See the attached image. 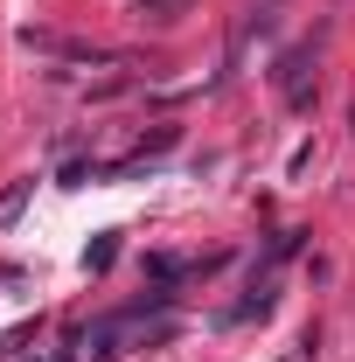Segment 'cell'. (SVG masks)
Listing matches in <instances>:
<instances>
[{"label":"cell","mask_w":355,"mask_h":362,"mask_svg":"<svg viewBox=\"0 0 355 362\" xmlns=\"http://www.w3.org/2000/svg\"><path fill=\"white\" fill-rule=\"evenodd\" d=\"M21 202H28V181H14V188L0 195V223H14V216H21Z\"/></svg>","instance_id":"cell-1"}]
</instances>
